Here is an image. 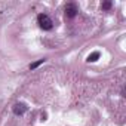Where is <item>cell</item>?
Wrapping results in <instances>:
<instances>
[{"label": "cell", "mask_w": 126, "mask_h": 126, "mask_svg": "<svg viewBox=\"0 0 126 126\" xmlns=\"http://www.w3.org/2000/svg\"><path fill=\"white\" fill-rule=\"evenodd\" d=\"M37 22H39L40 28H43V30H50V28L53 27L52 19H50L47 15H45V14H40V15L37 16Z\"/></svg>", "instance_id": "6da1fadb"}, {"label": "cell", "mask_w": 126, "mask_h": 126, "mask_svg": "<svg viewBox=\"0 0 126 126\" xmlns=\"http://www.w3.org/2000/svg\"><path fill=\"white\" fill-rule=\"evenodd\" d=\"M98 58H99V52H94V53H91V55L88 56V61H89V62H95Z\"/></svg>", "instance_id": "277c9868"}, {"label": "cell", "mask_w": 126, "mask_h": 126, "mask_svg": "<svg viewBox=\"0 0 126 126\" xmlns=\"http://www.w3.org/2000/svg\"><path fill=\"white\" fill-rule=\"evenodd\" d=\"M27 111V107L24 105V104H15L14 105V113L16 114V116H21V114H24Z\"/></svg>", "instance_id": "3957f363"}, {"label": "cell", "mask_w": 126, "mask_h": 126, "mask_svg": "<svg viewBox=\"0 0 126 126\" xmlns=\"http://www.w3.org/2000/svg\"><path fill=\"white\" fill-rule=\"evenodd\" d=\"M111 8V2H104L102 3V9H110Z\"/></svg>", "instance_id": "8992f818"}, {"label": "cell", "mask_w": 126, "mask_h": 126, "mask_svg": "<svg viewBox=\"0 0 126 126\" xmlns=\"http://www.w3.org/2000/svg\"><path fill=\"white\" fill-rule=\"evenodd\" d=\"M43 62H45V59H40V61H37V62H33V64L30 65V68H31V70H33V68H37L40 64H43Z\"/></svg>", "instance_id": "5b68a950"}, {"label": "cell", "mask_w": 126, "mask_h": 126, "mask_svg": "<svg viewBox=\"0 0 126 126\" xmlns=\"http://www.w3.org/2000/svg\"><path fill=\"white\" fill-rule=\"evenodd\" d=\"M77 15V8H76V5L74 3H68L67 6H65V16L67 18H74Z\"/></svg>", "instance_id": "7a4b0ae2"}]
</instances>
